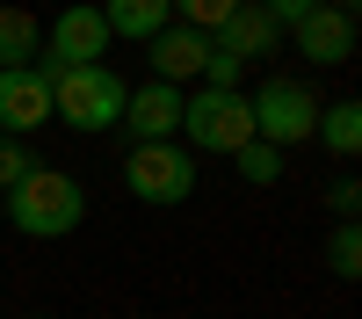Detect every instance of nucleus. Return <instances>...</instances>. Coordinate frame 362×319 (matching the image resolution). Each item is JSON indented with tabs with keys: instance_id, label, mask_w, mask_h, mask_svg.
<instances>
[{
	"instance_id": "obj_1",
	"label": "nucleus",
	"mask_w": 362,
	"mask_h": 319,
	"mask_svg": "<svg viewBox=\"0 0 362 319\" xmlns=\"http://www.w3.org/2000/svg\"><path fill=\"white\" fill-rule=\"evenodd\" d=\"M0 218H8L15 232H29V240H66V232H80V218H87V189L66 167L37 160L8 196H0Z\"/></svg>"
},
{
	"instance_id": "obj_2",
	"label": "nucleus",
	"mask_w": 362,
	"mask_h": 319,
	"mask_svg": "<svg viewBox=\"0 0 362 319\" xmlns=\"http://www.w3.org/2000/svg\"><path fill=\"white\" fill-rule=\"evenodd\" d=\"M44 80H51V116H58V124H73L80 138L124 124V95H131L124 73H109V66H58V73H44Z\"/></svg>"
},
{
	"instance_id": "obj_3",
	"label": "nucleus",
	"mask_w": 362,
	"mask_h": 319,
	"mask_svg": "<svg viewBox=\"0 0 362 319\" xmlns=\"http://www.w3.org/2000/svg\"><path fill=\"white\" fill-rule=\"evenodd\" d=\"M189 153H218L232 160L239 145H254V109H247V87L225 95V87H196V95H181V131H174Z\"/></svg>"
},
{
	"instance_id": "obj_4",
	"label": "nucleus",
	"mask_w": 362,
	"mask_h": 319,
	"mask_svg": "<svg viewBox=\"0 0 362 319\" xmlns=\"http://www.w3.org/2000/svg\"><path fill=\"white\" fill-rule=\"evenodd\" d=\"M124 189L153 211H174V203L196 196V153L181 138H160V145H131L124 153Z\"/></svg>"
},
{
	"instance_id": "obj_5",
	"label": "nucleus",
	"mask_w": 362,
	"mask_h": 319,
	"mask_svg": "<svg viewBox=\"0 0 362 319\" xmlns=\"http://www.w3.org/2000/svg\"><path fill=\"white\" fill-rule=\"evenodd\" d=\"M247 109H254V138L276 145V153L312 145V131H319V95L305 80H261V95H247Z\"/></svg>"
},
{
	"instance_id": "obj_6",
	"label": "nucleus",
	"mask_w": 362,
	"mask_h": 319,
	"mask_svg": "<svg viewBox=\"0 0 362 319\" xmlns=\"http://www.w3.org/2000/svg\"><path fill=\"white\" fill-rule=\"evenodd\" d=\"M109 22L95 0H73L66 15L44 22V51H37V73H58V66H109Z\"/></svg>"
},
{
	"instance_id": "obj_7",
	"label": "nucleus",
	"mask_w": 362,
	"mask_h": 319,
	"mask_svg": "<svg viewBox=\"0 0 362 319\" xmlns=\"http://www.w3.org/2000/svg\"><path fill=\"white\" fill-rule=\"evenodd\" d=\"M283 44H297V58H305V66H348L355 44H362V29H355V15H341V8H326V0H319L305 22L283 29Z\"/></svg>"
},
{
	"instance_id": "obj_8",
	"label": "nucleus",
	"mask_w": 362,
	"mask_h": 319,
	"mask_svg": "<svg viewBox=\"0 0 362 319\" xmlns=\"http://www.w3.org/2000/svg\"><path fill=\"white\" fill-rule=\"evenodd\" d=\"M51 124V80L37 66H8L0 73V138H37Z\"/></svg>"
},
{
	"instance_id": "obj_9",
	"label": "nucleus",
	"mask_w": 362,
	"mask_h": 319,
	"mask_svg": "<svg viewBox=\"0 0 362 319\" xmlns=\"http://www.w3.org/2000/svg\"><path fill=\"white\" fill-rule=\"evenodd\" d=\"M210 44L232 51L239 66H254V58H276V51H283V22L268 15L261 0H239V8H232L218 29H210Z\"/></svg>"
},
{
	"instance_id": "obj_10",
	"label": "nucleus",
	"mask_w": 362,
	"mask_h": 319,
	"mask_svg": "<svg viewBox=\"0 0 362 319\" xmlns=\"http://www.w3.org/2000/svg\"><path fill=\"white\" fill-rule=\"evenodd\" d=\"M203 58H210V37H203V29H189V22H167L160 37L145 44V66H153V80H167V87L203 80Z\"/></svg>"
},
{
	"instance_id": "obj_11",
	"label": "nucleus",
	"mask_w": 362,
	"mask_h": 319,
	"mask_svg": "<svg viewBox=\"0 0 362 319\" xmlns=\"http://www.w3.org/2000/svg\"><path fill=\"white\" fill-rule=\"evenodd\" d=\"M181 95H189V87H167V80L131 87V95H124V124H131V138H138V145L174 138V131H181Z\"/></svg>"
},
{
	"instance_id": "obj_12",
	"label": "nucleus",
	"mask_w": 362,
	"mask_h": 319,
	"mask_svg": "<svg viewBox=\"0 0 362 319\" xmlns=\"http://www.w3.org/2000/svg\"><path fill=\"white\" fill-rule=\"evenodd\" d=\"M95 8L109 22V37H124V44H153L174 22V0H95Z\"/></svg>"
},
{
	"instance_id": "obj_13",
	"label": "nucleus",
	"mask_w": 362,
	"mask_h": 319,
	"mask_svg": "<svg viewBox=\"0 0 362 319\" xmlns=\"http://www.w3.org/2000/svg\"><path fill=\"white\" fill-rule=\"evenodd\" d=\"M312 145H326L334 160H355V153H362V102H355V95L326 102V109H319V131H312Z\"/></svg>"
},
{
	"instance_id": "obj_14",
	"label": "nucleus",
	"mask_w": 362,
	"mask_h": 319,
	"mask_svg": "<svg viewBox=\"0 0 362 319\" xmlns=\"http://www.w3.org/2000/svg\"><path fill=\"white\" fill-rule=\"evenodd\" d=\"M37 51H44V22L29 8H0V73L8 66H37Z\"/></svg>"
},
{
	"instance_id": "obj_15",
	"label": "nucleus",
	"mask_w": 362,
	"mask_h": 319,
	"mask_svg": "<svg viewBox=\"0 0 362 319\" xmlns=\"http://www.w3.org/2000/svg\"><path fill=\"white\" fill-rule=\"evenodd\" d=\"M232 167H239V182H254V189H276L283 182V153H276V145H239V153H232Z\"/></svg>"
},
{
	"instance_id": "obj_16",
	"label": "nucleus",
	"mask_w": 362,
	"mask_h": 319,
	"mask_svg": "<svg viewBox=\"0 0 362 319\" xmlns=\"http://www.w3.org/2000/svg\"><path fill=\"white\" fill-rule=\"evenodd\" d=\"M326 269H334L341 283L362 276V232H355V225H334V240H326Z\"/></svg>"
},
{
	"instance_id": "obj_17",
	"label": "nucleus",
	"mask_w": 362,
	"mask_h": 319,
	"mask_svg": "<svg viewBox=\"0 0 362 319\" xmlns=\"http://www.w3.org/2000/svg\"><path fill=\"white\" fill-rule=\"evenodd\" d=\"M232 8H239V0H174V22H189V29H203V37H210Z\"/></svg>"
},
{
	"instance_id": "obj_18",
	"label": "nucleus",
	"mask_w": 362,
	"mask_h": 319,
	"mask_svg": "<svg viewBox=\"0 0 362 319\" xmlns=\"http://www.w3.org/2000/svg\"><path fill=\"white\" fill-rule=\"evenodd\" d=\"M203 87H225V95H239V87H247V66H239L232 51L210 44V58H203Z\"/></svg>"
},
{
	"instance_id": "obj_19",
	"label": "nucleus",
	"mask_w": 362,
	"mask_h": 319,
	"mask_svg": "<svg viewBox=\"0 0 362 319\" xmlns=\"http://www.w3.org/2000/svg\"><path fill=\"white\" fill-rule=\"evenodd\" d=\"M37 167V153H29V138H0V196H8L22 174Z\"/></svg>"
},
{
	"instance_id": "obj_20",
	"label": "nucleus",
	"mask_w": 362,
	"mask_h": 319,
	"mask_svg": "<svg viewBox=\"0 0 362 319\" xmlns=\"http://www.w3.org/2000/svg\"><path fill=\"white\" fill-rule=\"evenodd\" d=\"M326 211H334L341 225H355V211H362V182L355 174H334V182H326Z\"/></svg>"
},
{
	"instance_id": "obj_21",
	"label": "nucleus",
	"mask_w": 362,
	"mask_h": 319,
	"mask_svg": "<svg viewBox=\"0 0 362 319\" xmlns=\"http://www.w3.org/2000/svg\"><path fill=\"white\" fill-rule=\"evenodd\" d=\"M261 8H268V15H276L283 29H290V22H305V15L319 8V0H261Z\"/></svg>"
},
{
	"instance_id": "obj_22",
	"label": "nucleus",
	"mask_w": 362,
	"mask_h": 319,
	"mask_svg": "<svg viewBox=\"0 0 362 319\" xmlns=\"http://www.w3.org/2000/svg\"><path fill=\"white\" fill-rule=\"evenodd\" d=\"M29 319H51V312H29Z\"/></svg>"
},
{
	"instance_id": "obj_23",
	"label": "nucleus",
	"mask_w": 362,
	"mask_h": 319,
	"mask_svg": "<svg viewBox=\"0 0 362 319\" xmlns=\"http://www.w3.org/2000/svg\"><path fill=\"white\" fill-rule=\"evenodd\" d=\"M0 225H8V218H0Z\"/></svg>"
}]
</instances>
